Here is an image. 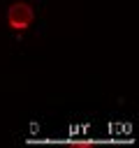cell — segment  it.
Instances as JSON below:
<instances>
[{
    "label": "cell",
    "instance_id": "6da1fadb",
    "mask_svg": "<svg viewBox=\"0 0 139 148\" xmlns=\"http://www.w3.org/2000/svg\"><path fill=\"white\" fill-rule=\"evenodd\" d=\"M35 18V12L28 2H14L9 9H7V23L14 28V30H25Z\"/></svg>",
    "mask_w": 139,
    "mask_h": 148
}]
</instances>
